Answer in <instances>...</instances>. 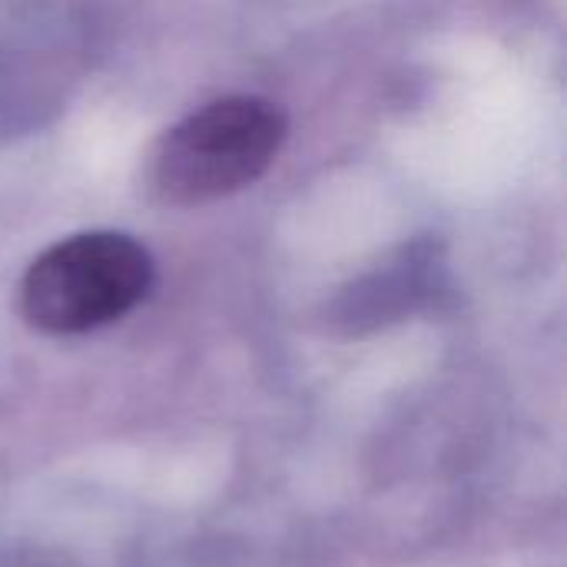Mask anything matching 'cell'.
Here are the masks:
<instances>
[{"label": "cell", "instance_id": "cell-1", "mask_svg": "<svg viewBox=\"0 0 567 567\" xmlns=\"http://www.w3.org/2000/svg\"><path fill=\"white\" fill-rule=\"evenodd\" d=\"M289 120L262 96H223L169 126L146 163V189L163 206H199L256 183L279 156Z\"/></svg>", "mask_w": 567, "mask_h": 567}, {"label": "cell", "instance_id": "cell-2", "mask_svg": "<svg viewBox=\"0 0 567 567\" xmlns=\"http://www.w3.org/2000/svg\"><path fill=\"white\" fill-rule=\"evenodd\" d=\"M153 289V259L126 233H76L43 249L20 282L23 319L50 336H80L133 312Z\"/></svg>", "mask_w": 567, "mask_h": 567}]
</instances>
